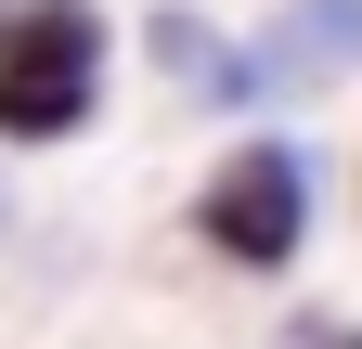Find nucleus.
Returning a JSON list of instances; mask_svg holds the SVG:
<instances>
[{"label":"nucleus","instance_id":"nucleus-3","mask_svg":"<svg viewBox=\"0 0 362 349\" xmlns=\"http://www.w3.org/2000/svg\"><path fill=\"white\" fill-rule=\"evenodd\" d=\"M362 65V0H285L246 52V91H324Z\"/></svg>","mask_w":362,"mask_h":349},{"label":"nucleus","instance_id":"nucleus-4","mask_svg":"<svg viewBox=\"0 0 362 349\" xmlns=\"http://www.w3.org/2000/svg\"><path fill=\"white\" fill-rule=\"evenodd\" d=\"M337 349H362V336H337Z\"/></svg>","mask_w":362,"mask_h":349},{"label":"nucleus","instance_id":"nucleus-1","mask_svg":"<svg viewBox=\"0 0 362 349\" xmlns=\"http://www.w3.org/2000/svg\"><path fill=\"white\" fill-rule=\"evenodd\" d=\"M90 78H104V26H90V0L0 13V143H65V129L90 117Z\"/></svg>","mask_w":362,"mask_h":349},{"label":"nucleus","instance_id":"nucleus-2","mask_svg":"<svg viewBox=\"0 0 362 349\" xmlns=\"http://www.w3.org/2000/svg\"><path fill=\"white\" fill-rule=\"evenodd\" d=\"M194 233H207V259H233V272H285L310 246V155L298 143H233L207 168V194H194Z\"/></svg>","mask_w":362,"mask_h":349}]
</instances>
